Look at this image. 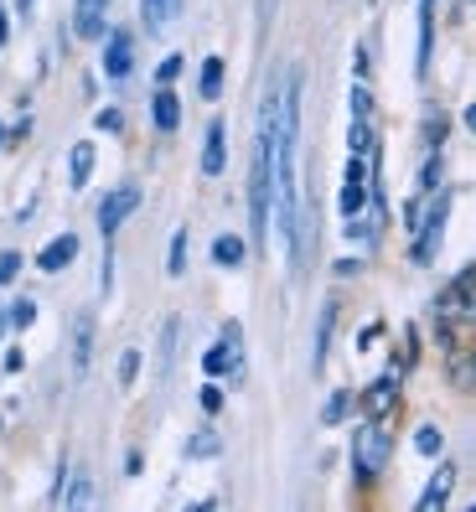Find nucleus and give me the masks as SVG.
I'll return each instance as SVG.
<instances>
[{
	"label": "nucleus",
	"mask_w": 476,
	"mask_h": 512,
	"mask_svg": "<svg viewBox=\"0 0 476 512\" xmlns=\"http://www.w3.org/2000/svg\"><path fill=\"white\" fill-rule=\"evenodd\" d=\"M275 109H280V94H270L264 99V109H259V140H254V166H249V238L254 244H264L270 238V197H275V187H270V150H275Z\"/></svg>",
	"instance_id": "obj_1"
},
{
	"label": "nucleus",
	"mask_w": 476,
	"mask_h": 512,
	"mask_svg": "<svg viewBox=\"0 0 476 512\" xmlns=\"http://www.w3.org/2000/svg\"><path fill=\"white\" fill-rule=\"evenodd\" d=\"M394 456V435L383 430V419H363L352 435V476H357V487H373V481L383 476V466H389Z\"/></svg>",
	"instance_id": "obj_2"
},
{
	"label": "nucleus",
	"mask_w": 476,
	"mask_h": 512,
	"mask_svg": "<svg viewBox=\"0 0 476 512\" xmlns=\"http://www.w3.org/2000/svg\"><path fill=\"white\" fill-rule=\"evenodd\" d=\"M445 223H451V187H445V192L435 187V192H430V213L414 218V228H409V233H414V259H420V264L435 259V244H440Z\"/></svg>",
	"instance_id": "obj_3"
},
{
	"label": "nucleus",
	"mask_w": 476,
	"mask_h": 512,
	"mask_svg": "<svg viewBox=\"0 0 476 512\" xmlns=\"http://www.w3.org/2000/svg\"><path fill=\"white\" fill-rule=\"evenodd\" d=\"M99 42H104V78L109 83H125L135 73V37L114 26V32H104Z\"/></svg>",
	"instance_id": "obj_4"
},
{
	"label": "nucleus",
	"mask_w": 476,
	"mask_h": 512,
	"mask_svg": "<svg viewBox=\"0 0 476 512\" xmlns=\"http://www.w3.org/2000/svg\"><path fill=\"white\" fill-rule=\"evenodd\" d=\"M135 207H140V187H114V192L99 202V233L114 238V228H125Z\"/></svg>",
	"instance_id": "obj_5"
},
{
	"label": "nucleus",
	"mask_w": 476,
	"mask_h": 512,
	"mask_svg": "<svg viewBox=\"0 0 476 512\" xmlns=\"http://www.w3.org/2000/svg\"><path fill=\"white\" fill-rule=\"evenodd\" d=\"M109 6L114 0H73V37L99 42L109 32Z\"/></svg>",
	"instance_id": "obj_6"
},
{
	"label": "nucleus",
	"mask_w": 476,
	"mask_h": 512,
	"mask_svg": "<svg viewBox=\"0 0 476 512\" xmlns=\"http://www.w3.org/2000/svg\"><path fill=\"white\" fill-rule=\"evenodd\" d=\"M435 311H440V321H471V264L456 269V280H451V290H440Z\"/></svg>",
	"instance_id": "obj_7"
},
{
	"label": "nucleus",
	"mask_w": 476,
	"mask_h": 512,
	"mask_svg": "<svg viewBox=\"0 0 476 512\" xmlns=\"http://www.w3.org/2000/svg\"><path fill=\"white\" fill-rule=\"evenodd\" d=\"M394 404H399V363H394L389 373H383V378H373V383L363 388V414H368V419H383Z\"/></svg>",
	"instance_id": "obj_8"
},
{
	"label": "nucleus",
	"mask_w": 476,
	"mask_h": 512,
	"mask_svg": "<svg viewBox=\"0 0 476 512\" xmlns=\"http://www.w3.org/2000/svg\"><path fill=\"white\" fill-rule=\"evenodd\" d=\"M435 21H440V0H420V47H414V73H430L435 63Z\"/></svg>",
	"instance_id": "obj_9"
},
{
	"label": "nucleus",
	"mask_w": 476,
	"mask_h": 512,
	"mask_svg": "<svg viewBox=\"0 0 476 512\" xmlns=\"http://www.w3.org/2000/svg\"><path fill=\"white\" fill-rule=\"evenodd\" d=\"M151 125H156L161 135L182 130V99L171 94V83H156V94H151Z\"/></svg>",
	"instance_id": "obj_10"
},
{
	"label": "nucleus",
	"mask_w": 476,
	"mask_h": 512,
	"mask_svg": "<svg viewBox=\"0 0 476 512\" xmlns=\"http://www.w3.org/2000/svg\"><path fill=\"white\" fill-rule=\"evenodd\" d=\"M223 166H228V125L213 119L207 140H202V176H223Z\"/></svg>",
	"instance_id": "obj_11"
},
{
	"label": "nucleus",
	"mask_w": 476,
	"mask_h": 512,
	"mask_svg": "<svg viewBox=\"0 0 476 512\" xmlns=\"http://www.w3.org/2000/svg\"><path fill=\"white\" fill-rule=\"evenodd\" d=\"M451 492H456V466L445 461V466L430 471V487L420 492V512H440L445 502H451Z\"/></svg>",
	"instance_id": "obj_12"
},
{
	"label": "nucleus",
	"mask_w": 476,
	"mask_h": 512,
	"mask_svg": "<svg viewBox=\"0 0 476 512\" xmlns=\"http://www.w3.org/2000/svg\"><path fill=\"white\" fill-rule=\"evenodd\" d=\"M73 259H78V238H73V233H57L52 244L37 254V269H42V275H63Z\"/></svg>",
	"instance_id": "obj_13"
},
{
	"label": "nucleus",
	"mask_w": 476,
	"mask_h": 512,
	"mask_svg": "<svg viewBox=\"0 0 476 512\" xmlns=\"http://www.w3.org/2000/svg\"><path fill=\"white\" fill-rule=\"evenodd\" d=\"M94 161H99L94 140H78V145H73V156H68V187H73V192L88 187V176H94Z\"/></svg>",
	"instance_id": "obj_14"
},
{
	"label": "nucleus",
	"mask_w": 476,
	"mask_h": 512,
	"mask_svg": "<svg viewBox=\"0 0 476 512\" xmlns=\"http://www.w3.org/2000/svg\"><path fill=\"white\" fill-rule=\"evenodd\" d=\"M88 357H94V316L83 311V316L73 321V373H78V378L88 373Z\"/></svg>",
	"instance_id": "obj_15"
},
{
	"label": "nucleus",
	"mask_w": 476,
	"mask_h": 512,
	"mask_svg": "<svg viewBox=\"0 0 476 512\" xmlns=\"http://www.w3.org/2000/svg\"><path fill=\"white\" fill-rule=\"evenodd\" d=\"M244 259H249V244L238 233H218L213 238V264L218 269H244Z\"/></svg>",
	"instance_id": "obj_16"
},
{
	"label": "nucleus",
	"mask_w": 476,
	"mask_h": 512,
	"mask_svg": "<svg viewBox=\"0 0 476 512\" xmlns=\"http://www.w3.org/2000/svg\"><path fill=\"white\" fill-rule=\"evenodd\" d=\"M182 16V0H140V21L145 32H166V26Z\"/></svg>",
	"instance_id": "obj_17"
},
{
	"label": "nucleus",
	"mask_w": 476,
	"mask_h": 512,
	"mask_svg": "<svg viewBox=\"0 0 476 512\" xmlns=\"http://www.w3.org/2000/svg\"><path fill=\"white\" fill-rule=\"evenodd\" d=\"M332 331H337V300H326L321 321H316V373L326 368V357H332Z\"/></svg>",
	"instance_id": "obj_18"
},
{
	"label": "nucleus",
	"mask_w": 476,
	"mask_h": 512,
	"mask_svg": "<svg viewBox=\"0 0 476 512\" xmlns=\"http://www.w3.org/2000/svg\"><path fill=\"white\" fill-rule=\"evenodd\" d=\"M197 94H202V99H218V94H223V57H207V63H202Z\"/></svg>",
	"instance_id": "obj_19"
},
{
	"label": "nucleus",
	"mask_w": 476,
	"mask_h": 512,
	"mask_svg": "<svg viewBox=\"0 0 476 512\" xmlns=\"http://www.w3.org/2000/svg\"><path fill=\"white\" fill-rule=\"evenodd\" d=\"M352 404H357V399L347 394V388H337V394H332V399L321 404V425H342V419L352 414Z\"/></svg>",
	"instance_id": "obj_20"
},
{
	"label": "nucleus",
	"mask_w": 476,
	"mask_h": 512,
	"mask_svg": "<svg viewBox=\"0 0 476 512\" xmlns=\"http://www.w3.org/2000/svg\"><path fill=\"white\" fill-rule=\"evenodd\" d=\"M166 264H171V269H166L171 280H182V275H187V228H176V233H171V254H166Z\"/></svg>",
	"instance_id": "obj_21"
},
{
	"label": "nucleus",
	"mask_w": 476,
	"mask_h": 512,
	"mask_svg": "<svg viewBox=\"0 0 476 512\" xmlns=\"http://www.w3.org/2000/svg\"><path fill=\"white\" fill-rule=\"evenodd\" d=\"M347 150H352V156H373V125H368V119H352Z\"/></svg>",
	"instance_id": "obj_22"
},
{
	"label": "nucleus",
	"mask_w": 476,
	"mask_h": 512,
	"mask_svg": "<svg viewBox=\"0 0 476 512\" xmlns=\"http://www.w3.org/2000/svg\"><path fill=\"white\" fill-rule=\"evenodd\" d=\"M218 450H223V440H218L213 425H202V430L187 440V456H218Z\"/></svg>",
	"instance_id": "obj_23"
},
{
	"label": "nucleus",
	"mask_w": 476,
	"mask_h": 512,
	"mask_svg": "<svg viewBox=\"0 0 476 512\" xmlns=\"http://www.w3.org/2000/svg\"><path fill=\"white\" fill-rule=\"evenodd\" d=\"M440 445H445V435H440L435 425H420V430H414V450H420V456H440Z\"/></svg>",
	"instance_id": "obj_24"
},
{
	"label": "nucleus",
	"mask_w": 476,
	"mask_h": 512,
	"mask_svg": "<svg viewBox=\"0 0 476 512\" xmlns=\"http://www.w3.org/2000/svg\"><path fill=\"white\" fill-rule=\"evenodd\" d=\"M456 363H451V383H456V394H471V352H451Z\"/></svg>",
	"instance_id": "obj_25"
},
{
	"label": "nucleus",
	"mask_w": 476,
	"mask_h": 512,
	"mask_svg": "<svg viewBox=\"0 0 476 512\" xmlns=\"http://www.w3.org/2000/svg\"><path fill=\"white\" fill-rule=\"evenodd\" d=\"M37 321V300L26 295V300H16V306L6 311V326H32Z\"/></svg>",
	"instance_id": "obj_26"
},
{
	"label": "nucleus",
	"mask_w": 476,
	"mask_h": 512,
	"mask_svg": "<svg viewBox=\"0 0 476 512\" xmlns=\"http://www.w3.org/2000/svg\"><path fill=\"white\" fill-rule=\"evenodd\" d=\"M352 119H373V94H368L363 78H357V88H352Z\"/></svg>",
	"instance_id": "obj_27"
},
{
	"label": "nucleus",
	"mask_w": 476,
	"mask_h": 512,
	"mask_svg": "<svg viewBox=\"0 0 476 512\" xmlns=\"http://www.w3.org/2000/svg\"><path fill=\"white\" fill-rule=\"evenodd\" d=\"M176 331H182L176 321H166V326H161V373H171V357H176Z\"/></svg>",
	"instance_id": "obj_28"
},
{
	"label": "nucleus",
	"mask_w": 476,
	"mask_h": 512,
	"mask_svg": "<svg viewBox=\"0 0 476 512\" xmlns=\"http://www.w3.org/2000/svg\"><path fill=\"white\" fill-rule=\"evenodd\" d=\"M135 373H140V347H130V352H119V383H135Z\"/></svg>",
	"instance_id": "obj_29"
},
{
	"label": "nucleus",
	"mask_w": 476,
	"mask_h": 512,
	"mask_svg": "<svg viewBox=\"0 0 476 512\" xmlns=\"http://www.w3.org/2000/svg\"><path fill=\"white\" fill-rule=\"evenodd\" d=\"M94 125H99L104 135H119V130H125V114H119V109H99V114H94Z\"/></svg>",
	"instance_id": "obj_30"
},
{
	"label": "nucleus",
	"mask_w": 476,
	"mask_h": 512,
	"mask_svg": "<svg viewBox=\"0 0 476 512\" xmlns=\"http://www.w3.org/2000/svg\"><path fill=\"white\" fill-rule=\"evenodd\" d=\"M197 399H202L207 414H218V409H223V388H218V383H202V388H197Z\"/></svg>",
	"instance_id": "obj_31"
},
{
	"label": "nucleus",
	"mask_w": 476,
	"mask_h": 512,
	"mask_svg": "<svg viewBox=\"0 0 476 512\" xmlns=\"http://www.w3.org/2000/svg\"><path fill=\"white\" fill-rule=\"evenodd\" d=\"M21 275V254L16 249H6V254H0V285H11Z\"/></svg>",
	"instance_id": "obj_32"
},
{
	"label": "nucleus",
	"mask_w": 476,
	"mask_h": 512,
	"mask_svg": "<svg viewBox=\"0 0 476 512\" xmlns=\"http://www.w3.org/2000/svg\"><path fill=\"white\" fill-rule=\"evenodd\" d=\"M182 68H187V57H176V52H171V57H161V68H156V83H171V78L182 73Z\"/></svg>",
	"instance_id": "obj_33"
},
{
	"label": "nucleus",
	"mask_w": 476,
	"mask_h": 512,
	"mask_svg": "<svg viewBox=\"0 0 476 512\" xmlns=\"http://www.w3.org/2000/svg\"><path fill=\"white\" fill-rule=\"evenodd\" d=\"M26 135H32V119H26V114H21V119H16V125L6 130V145H21Z\"/></svg>",
	"instance_id": "obj_34"
},
{
	"label": "nucleus",
	"mask_w": 476,
	"mask_h": 512,
	"mask_svg": "<svg viewBox=\"0 0 476 512\" xmlns=\"http://www.w3.org/2000/svg\"><path fill=\"white\" fill-rule=\"evenodd\" d=\"M223 342H228V347H244V326H238V321H223Z\"/></svg>",
	"instance_id": "obj_35"
},
{
	"label": "nucleus",
	"mask_w": 476,
	"mask_h": 512,
	"mask_svg": "<svg viewBox=\"0 0 476 512\" xmlns=\"http://www.w3.org/2000/svg\"><path fill=\"white\" fill-rule=\"evenodd\" d=\"M21 368H26V357H21V347H11L6 352V373H21Z\"/></svg>",
	"instance_id": "obj_36"
},
{
	"label": "nucleus",
	"mask_w": 476,
	"mask_h": 512,
	"mask_svg": "<svg viewBox=\"0 0 476 512\" xmlns=\"http://www.w3.org/2000/svg\"><path fill=\"white\" fill-rule=\"evenodd\" d=\"M270 16H275V0H259V26L270 32Z\"/></svg>",
	"instance_id": "obj_37"
},
{
	"label": "nucleus",
	"mask_w": 476,
	"mask_h": 512,
	"mask_svg": "<svg viewBox=\"0 0 476 512\" xmlns=\"http://www.w3.org/2000/svg\"><path fill=\"white\" fill-rule=\"evenodd\" d=\"M125 471H130V476H140V471H145V461H140V450H130V456H125Z\"/></svg>",
	"instance_id": "obj_38"
},
{
	"label": "nucleus",
	"mask_w": 476,
	"mask_h": 512,
	"mask_svg": "<svg viewBox=\"0 0 476 512\" xmlns=\"http://www.w3.org/2000/svg\"><path fill=\"white\" fill-rule=\"evenodd\" d=\"M11 42V16H6V6H0V47Z\"/></svg>",
	"instance_id": "obj_39"
},
{
	"label": "nucleus",
	"mask_w": 476,
	"mask_h": 512,
	"mask_svg": "<svg viewBox=\"0 0 476 512\" xmlns=\"http://www.w3.org/2000/svg\"><path fill=\"white\" fill-rule=\"evenodd\" d=\"M32 6H37V0H16V16H32Z\"/></svg>",
	"instance_id": "obj_40"
},
{
	"label": "nucleus",
	"mask_w": 476,
	"mask_h": 512,
	"mask_svg": "<svg viewBox=\"0 0 476 512\" xmlns=\"http://www.w3.org/2000/svg\"><path fill=\"white\" fill-rule=\"evenodd\" d=\"M0 337H6V311H0Z\"/></svg>",
	"instance_id": "obj_41"
},
{
	"label": "nucleus",
	"mask_w": 476,
	"mask_h": 512,
	"mask_svg": "<svg viewBox=\"0 0 476 512\" xmlns=\"http://www.w3.org/2000/svg\"><path fill=\"white\" fill-rule=\"evenodd\" d=\"M0 150H6V125H0Z\"/></svg>",
	"instance_id": "obj_42"
}]
</instances>
